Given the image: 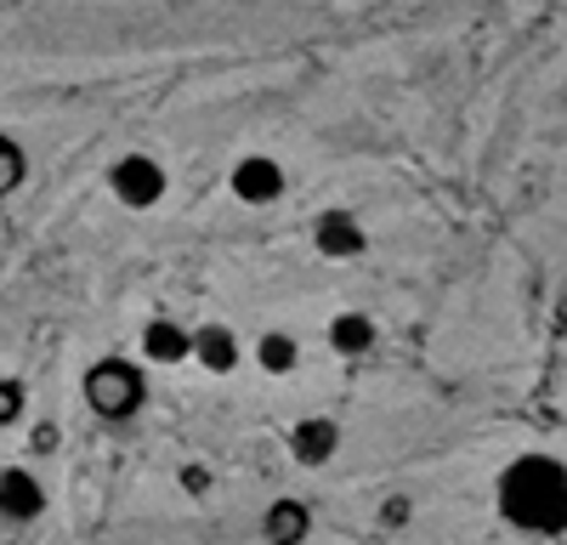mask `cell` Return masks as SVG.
<instances>
[{"label": "cell", "mask_w": 567, "mask_h": 545, "mask_svg": "<svg viewBox=\"0 0 567 545\" xmlns=\"http://www.w3.org/2000/svg\"><path fill=\"white\" fill-rule=\"evenodd\" d=\"M261 370L267 376H290L296 370V341L290 336H261Z\"/></svg>", "instance_id": "12"}, {"label": "cell", "mask_w": 567, "mask_h": 545, "mask_svg": "<svg viewBox=\"0 0 567 545\" xmlns=\"http://www.w3.org/2000/svg\"><path fill=\"white\" fill-rule=\"evenodd\" d=\"M227 182H233V194H239L245 205H272V199L284 194V171H278L272 160H261V154L239 160Z\"/></svg>", "instance_id": "4"}, {"label": "cell", "mask_w": 567, "mask_h": 545, "mask_svg": "<svg viewBox=\"0 0 567 545\" xmlns=\"http://www.w3.org/2000/svg\"><path fill=\"white\" fill-rule=\"evenodd\" d=\"M307 528H312V512L301 506V500H272V512L261 517V534L272 545H301Z\"/></svg>", "instance_id": "7"}, {"label": "cell", "mask_w": 567, "mask_h": 545, "mask_svg": "<svg viewBox=\"0 0 567 545\" xmlns=\"http://www.w3.org/2000/svg\"><path fill=\"white\" fill-rule=\"evenodd\" d=\"M114 194H120L125 205H136V210H148V205L165 199V171H159L148 154H125V160L114 165Z\"/></svg>", "instance_id": "3"}, {"label": "cell", "mask_w": 567, "mask_h": 545, "mask_svg": "<svg viewBox=\"0 0 567 545\" xmlns=\"http://www.w3.org/2000/svg\"><path fill=\"white\" fill-rule=\"evenodd\" d=\"M499 517L523 534H561L567 528V466L550 454H523L494 483Z\"/></svg>", "instance_id": "1"}, {"label": "cell", "mask_w": 567, "mask_h": 545, "mask_svg": "<svg viewBox=\"0 0 567 545\" xmlns=\"http://www.w3.org/2000/svg\"><path fill=\"white\" fill-rule=\"evenodd\" d=\"M142 352L154 363H182V358H194V336H187L176 318H154V325L142 330Z\"/></svg>", "instance_id": "6"}, {"label": "cell", "mask_w": 567, "mask_h": 545, "mask_svg": "<svg viewBox=\"0 0 567 545\" xmlns=\"http://www.w3.org/2000/svg\"><path fill=\"white\" fill-rule=\"evenodd\" d=\"M336 443H341L336 421H301V426L290 432V449H296L301 466H323L329 454H336Z\"/></svg>", "instance_id": "9"}, {"label": "cell", "mask_w": 567, "mask_h": 545, "mask_svg": "<svg viewBox=\"0 0 567 545\" xmlns=\"http://www.w3.org/2000/svg\"><path fill=\"white\" fill-rule=\"evenodd\" d=\"M329 347L347 352V358H363V352L374 347V325H369L363 312H341L336 325H329Z\"/></svg>", "instance_id": "11"}, {"label": "cell", "mask_w": 567, "mask_h": 545, "mask_svg": "<svg viewBox=\"0 0 567 545\" xmlns=\"http://www.w3.org/2000/svg\"><path fill=\"white\" fill-rule=\"evenodd\" d=\"M23 415V387L18 381H0V426Z\"/></svg>", "instance_id": "14"}, {"label": "cell", "mask_w": 567, "mask_h": 545, "mask_svg": "<svg viewBox=\"0 0 567 545\" xmlns=\"http://www.w3.org/2000/svg\"><path fill=\"white\" fill-rule=\"evenodd\" d=\"M194 358L205 363V370H233L239 363V341H233V330L227 325H205V330H194Z\"/></svg>", "instance_id": "10"}, {"label": "cell", "mask_w": 567, "mask_h": 545, "mask_svg": "<svg viewBox=\"0 0 567 545\" xmlns=\"http://www.w3.org/2000/svg\"><path fill=\"white\" fill-rule=\"evenodd\" d=\"M52 443H58V426H40V432H34V454H45Z\"/></svg>", "instance_id": "15"}, {"label": "cell", "mask_w": 567, "mask_h": 545, "mask_svg": "<svg viewBox=\"0 0 567 545\" xmlns=\"http://www.w3.org/2000/svg\"><path fill=\"white\" fill-rule=\"evenodd\" d=\"M318 250L323 256H363V222H352L347 210L318 216Z\"/></svg>", "instance_id": "8"}, {"label": "cell", "mask_w": 567, "mask_h": 545, "mask_svg": "<svg viewBox=\"0 0 567 545\" xmlns=\"http://www.w3.org/2000/svg\"><path fill=\"white\" fill-rule=\"evenodd\" d=\"M18 182H23V148L12 143V136H0V199H7Z\"/></svg>", "instance_id": "13"}, {"label": "cell", "mask_w": 567, "mask_h": 545, "mask_svg": "<svg viewBox=\"0 0 567 545\" xmlns=\"http://www.w3.org/2000/svg\"><path fill=\"white\" fill-rule=\"evenodd\" d=\"M142 398H148V387H142L136 363H125V358H103L97 370L85 376V403L97 409L103 421H125V415H136Z\"/></svg>", "instance_id": "2"}, {"label": "cell", "mask_w": 567, "mask_h": 545, "mask_svg": "<svg viewBox=\"0 0 567 545\" xmlns=\"http://www.w3.org/2000/svg\"><path fill=\"white\" fill-rule=\"evenodd\" d=\"M40 512H45V494H40V483H34L23 466L0 472V517H7V523H34Z\"/></svg>", "instance_id": "5"}]
</instances>
